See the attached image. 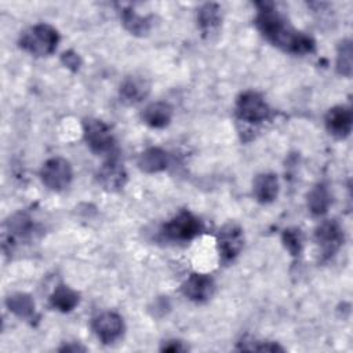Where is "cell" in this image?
I'll list each match as a JSON object with an SVG mask.
<instances>
[{"instance_id": "cell-1", "label": "cell", "mask_w": 353, "mask_h": 353, "mask_svg": "<svg viewBox=\"0 0 353 353\" xmlns=\"http://www.w3.org/2000/svg\"><path fill=\"white\" fill-rule=\"evenodd\" d=\"M258 12L255 17V25L258 30L279 48L303 55L314 51V40L302 33L294 30L285 21V18L274 8L273 3H256Z\"/></svg>"}, {"instance_id": "cell-2", "label": "cell", "mask_w": 353, "mask_h": 353, "mask_svg": "<svg viewBox=\"0 0 353 353\" xmlns=\"http://www.w3.org/2000/svg\"><path fill=\"white\" fill-rule=\"evenodd\" d=\"M19 47L36 57H47L57 50L59 34L55 28L47 23H39L26 29L19 37Z\"/></svg>"}, {"instance_id": "cell-3", "label": "cell", "mask_w": 353, "mask_h": 353, "mask_svg": "<svg viewBox=\"0 0 353 353\" xmlns=\"http://www.w3.org/2000/svg\"><path fill=\"white\" fill-rule=\"evenodd\" d=\"M236 116L241 121L259 124L269 119L270 108L259 92L245 91L236 101Z\"/></svg>"}, {"instance_id": "cell-4", "label": "cell", "mask_w": 353, "mask_h": 353, "mask_svg": "<svg viewBox=\"0 0 353 353\" xmlns=\"http://www.w3.org/2000/svg\"><path fill=\"white\" fill-rule=\"evenodd\" d=\"M203 230L200 219L189 211L178 212L163 226V234L174 241H189Z\"/></svg>"}, {"instance_id": "cell-5", "label": "cell", "mask_w": 353, "mask_h": 353, "mask_svg": "<svg viewBox=\"0 0 353 353\" xmlns=\"http://www.w3.org/2000/svg\"><path fill=\"white\" fill-rule=\"evenodd\" d=\"M84 139L88 148L98 154H110L114 148V138L110 127L98 119H88L83 124Z\"/></svg>"}, {"instance_id": "cell-6", "label": "cell", "mask_w": 353, "mask_h": 353, "mask_svg": "<svg viewBox=\"0 0 353 353\" xmlns=\"http://www.w3.org/2000/svg\"><path fill=\"white\" fill-rule=\"evenodd\" d=\"M40 176L43 183L55 192H61L66 189L73 178L72 165L66 159L52 157L48 159L40 171Z\"/></svg>"}, {"instance_id": "cell-7", "label": "cell", "mask_w": 353, "mask_h": 353, "mask_svg": "<svg viewBox=\"0 0 353 353\" xmlns=\"http://www.w3.org/2000/svg\"><path fill=\"white\" fill-rule=\"evenodd\" d=\"M314 239L320 248L321 258L330 259L343 244V230L336 221L328 219L316 228Z\"/></svg>"}, {"instance_id": "cell-8", "label": "cell", "mask_w": 353, "mask_h": 353, "mask_svg": "<svg viewBox=\"0 0 353 353\" xmlns=\"http://www.w3.org/2000/svg\"><path fill=\"white\" fill-rule=\"evenodd\" d=\"M244 243L243 230L236 223H226L222 226V229L218 233L216 244H218V252L219 258L223 263L232 262L241 251Z\"/></svg>"}, {"instance_id": "cell-9", "label": "cell", "mask_w": 353, "mask_h": 353, "mask_svg": "<svg viewBox=\"0 0 353 353\" xmlns=\"http://www.w3.org/2000/svg\"><path fill=\"white\" fill-rule=\"evenodd\" d=\"M94 334L98 336V339L105 343H113L117 341L123 332H124V323L120 314L114 312H103L99 316H97L91 323Z\"/></svg>"}, {"instance_id": "cell-10", "label": "cell", "mask_w": 353, "mask_h": 353, "mask_svg": "<svg viewBox=\"0 0 353 353\" xmlns=\"http://www.w3.org/2000/svg\"><path fill=\"white\" fill-rule=\"evenodd\" d=\"M98 183L108 192L120 190L127 182V172L116 156L109 157L97 172Z\"/></svg>"}, {"instance_id": "cell-11", "label": "cell", "mask_w": 353, "mask_h": 353, "mask_svg": "<svg viewBox=\"0 0 353 353\" xmlns=\"http://www.w3.org/2000/svg\"><path fill=\"white\" fill-rule=\"evenodd\" d=\"M325 128L336 139H345L349 137L353 124V114L350 108L338 105L331 108L325 114Z\"/></svg>"}, {"instance_id": "cell-12", "label": "cell", "mask_w": 353, "mask_h": 353, "mask_svg": "<svg viewBox=\"0 0 353 353\" xmlns=\"http://www.w3.org/2000/svg\"><path fill=\"white\" fill-rule=\"evenodd\" d=\"M215 290V284L211 276L204 273H193L182 285L183 295L197 303L208 301Z\"/></svg>"}, {"instance_id": "cell-13", "label": "cell", "mask_w": 353, "mask_h": 353, "mask_svg": "<svg viewBox=\"0 0 353 353\" xmlns=\"http://www.w3.org/2000/svg\"><path fill=\"white\" fill-rule=\"evenodd\" d=\"M150 91V83L142 76H128L120 84V99L127 105H135L143 101Z\"/></svg>"}, {"instance_id": "cell-14", "label": "cell", "mask_w": 353, "mask_h": 353, "mask_svg": "<svg viewBox=\"0 0 353 353\" xmlns=\"http://www.w3.org/2000/svg\"><path fill=\"white\" fill-rule=\"evenodd\" d=\"M279 193V179L276 174L263 172L255 176L252 182V194L262 204L272 203Z\"/></svg>"}, {"instance_id": "cell-15", "label": "cell", "mask_w": 353, "mask_h": 353, "mask_svg": "<svg viewBox=\"0 0 353 353\" xmlns=\"http://www.w3.org/2000/svg\"><path fill=\"white\" fill-rule=\"evenodd\" d=\"M141 117L152 128H164L172 119V108L167 102H152L143 109Z\"/></svg>"}, {"instance_id": "cell-16", "label": "cell", "mask_w": 353, "mask_h": 353, "mask_svg": "<svg viewBox=\"0 0 353 353\" xmlns=\"http://www.w3.org/2000/svg\"><path fill=\"white\" fill-rule=\"evenodd\" d=\"M168 163L170 156L161 148H148L138 157L139 170L148 174H154L165 170Z\"/></svg>"}, {"instance_id": "cell-17", "label": "cell", "mask_w": 353, "mask_h": 353, "mask_svg": "<svg viewBox=\"0 0 353 353\" xmlns=\"http://www.w3.org/2000/svg\"><path fill=\"white\" fill-rule=\"evenodd\" d=\"M79 301H80L79 292L65 284H59L58 287H55V290L50 296L51 306L62 313L73 310L79 305Z\"/></svg>"}, {"instance_id": "cell-18", "label": "cell", "mask_w": 353, "mask_h": 353, "mask_svg": "<svg viewBox=\"0 0 353 353\" xmlns=\"http://www.w3.org/2000/svg\"><path fill=\"white\" fill-rule=\"evenodd\" d=\"M197 23L203 34H210L221 23V7L216 3H205L197 10Z\"/></svg>"}, {"instance_id": "cell-19", "label": "cell", "mask_w": 353, "mask_h": 353, "mask_svg": "<svg viewBox=\"0 0 353 353\" xmlns=\"http://www.w3.org/2000/svg\"><path fill=\"white\" fill-rule=\"evenodd\" d=\"M7 309L21 319H29L34 314V301L25 292H14L6 298Z\"/></svg>"}, {"instance_id": "cell-20", "label": "cell", "mask_w": 353, "mask_h": 353, "mask_svg": "<svg viewBox=\"0 0 353 353\" xmlns=\"http://www.w3.org/2000/svg\"><path fill=\"white\" fill-rule=\"evenodd\" d=\"M306 204L309 211L313 215H323L328 211V207L331 204V196L328 192V188L324 183L316 185L309 193L306 199Z\"/></svg>"}, {"instance_id": "cell-21", "label": "cell", "mask_w": 353, "mask_h": 353, "mask_svg": "<svg viewBox=\"0 0 353 353\" xmlns=\"http://www.w3.org/2000/svg\"><path fill=\"white\" fill-rule=\"evenodd\" d=\"M120 17H121V22H123L124 28L131 34L145 36L150 30V25H152L150 18L149 17H142L131 8H123Z\"/></svg>"}, {"instance_id": "cell-22", "label": "cell", "mask_w": 353, "mask_h": 353, "mask_svg": "<svg viewBox=\"0 0 353 353\" xmlns=\"http://www.w3.org/2000/svg\"><path fill=\"white\" fill-rule=\"evenodd\" d=\"M32 230V219L25 212H18L10 218L7 222V233L8 240L11 243L12 239H21L30 234Z\"/></svg>"}, {"instance_id": "cell-23", "label": "cell", "mask_w": 353, "mask_h": 353, "mask_svg": "<svg viewBox=\"0 0 353 353\" xmlns=\"http://www.w3.org/2000/svg\"><path fill=\"white\" fill-rule=\"evenodd\" d=\"M352 41L349 39L342 40L336 50V72L345 77L352 76Z\"/></svg>"}, {"instance_id": "cell-24", "label": "cell", "mask_w": 353, "mask_h": 353, "mask_svg": "<svg viewBox=\"0 0 353 353\" xmlns=\"http://www.w3.org/2000/svg\"><path fill=\"white\" fill-rule=\"evenodd\" d=\"M281 241L285 247V250L292 255V256H299L302 252L303 247V237L299 229L296 228H287L283 230L281 234Z\"/></svg>"}, {"instance_id": "cell-25", "label": "cell", "mask_w": 353, "mask_h": 353, "mask_svg": "<svg viewBox=\"0 0 353 353\" xmlns=\"http://www.w3.org/2000/svg\"><path fill=\"white\" fill-rule=\"evenodd\" d=\"M61 61H62V63H63L68 69H70V70H73V72H76V70L80 68V65H81L80 57H79L74 51H72V50L65 51V52L61 55Z\"/></svg>"}, {"instance_id": "cell-26", "label": "cell", "mask_w": 353, "mask_h": 353, "mask_svg": "<svg viewBox=\"0 0 353 353\" xmlns=\"http://www.w3.org/2000/svg\"><path fill=\"white\" fill-rule=\"evenodd\" d=\"M161 352H170V353H178V352H186L188 346L178 339H168L164 341L163 345L160 346Z\"/></svg>"}, {"instance_id": "cell-27", "label": "cell", "mask_w": 353, "mask_h": 353, "mask_svg": "<svg viewBox=\"0 0 353 353\" xmlns=\"http://www.w3.org/2000/svg\"><path fill=\"white\" fill-rule=\"evenodd\" d=\"M59 352H73V353H77V352H85V347L77 345V343H69V345H65L62 347H59Z\"/></svg>"}]
</instances>
